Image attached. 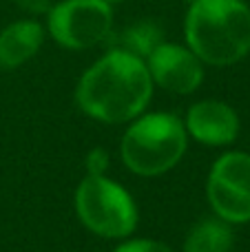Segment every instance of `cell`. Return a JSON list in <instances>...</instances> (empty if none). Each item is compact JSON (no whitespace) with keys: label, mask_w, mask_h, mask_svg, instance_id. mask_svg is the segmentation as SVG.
I'll list each match as a JSON object with an SVG mask.
<instances>
[{"label":"cell","mask_w":250,"mask_h":252,"mask_svg":"<svg viewBox=\"0 0 250 252\" xmlns=\"http://www.w3.org/2000/svg\"><path fill=\"white\" fill-rule=\"evenodd\" d=\"M115 252H175L168 246L159 244V241H151V239H135V241H126L124 246H120Z\"/></svg>","instance_id":"obj_12"},{"label":"cell","mask_w":250,"mask_h":252,"mask_svg":"<svg viewBox=\"0 0 250 252\" xmlns=\"http://www.w3.org/2000/svg\"><path fill=\"white\" fill-rule=\"evenodd\" d=\"M186 130L197 142L208 146H226L239 133V118L226 102L202 100L193 104L186 115Z\"/></svg>","instance_id":"obj_8"},{"label":"cell","mask_w":250,"mask_h":252,"mask_svg":"<svg viewBox=\"0 0 250 252\" xmlns=\"http://www.w3.org/2000/svg\"><path fill=\"white\" fill-rule=\"evenodd\" d=\"M44 42V27L35 18H22L0 31V73L29 62Z\"/></svg>","instance_id":"obj_9"},{"label":"cell","mask_w":250,"mask_h":252,"mask_svg":"<svg viewBox=\"0 0 250 252\" xmlns=\"http://www.w3.org/2000/svg\"><path fill=\"white\" fill-rule=\"evenodd\" d=\"M75 210L91 232L109 239L128 237L137 226L131 195L104 175H87L75 192Z\"/></svg>","instance_id":"obj_4"},{"label":"cell","mask_w":250,"mask_h":252,"mask_svg":"<svg viewBox=\"0 0 250 252\" xmlns=\"http://www.w3.org/2000/svg\"><path fill=\"white\" fill-rule=\"evenodd\" d=\"M104 2H109L111 7H113V4H118V2H122V0H104Z\"/></svg>","instance_id":"obj_15"},{"label":"cell","mask_w":250,"mask_h":252,"mask_svg":"<svg viewBox=\"0 0 250 252\" xmlns=\"http://www.w3.org/2000/svg\"><path fill=\"white\" fill-rule=\"evenodd\" d=\"M233 246V232L219 219H204L188 232L184 252H228Z\"/></svg>","instance_id":"obj_11"},{"label":"cell","mask_w":250,"mask_h":252,"mask_svg":"<svg viewBox=\"0 0 250 252\" xmlns=\"http://www.w3.org/2000/svg\"><path fill=\"white\" fill-rule=\"evenodd\" d=\"M186 151V128L173 113L140 118L122 137V159L135 175L155 177L171 170Z\"/></svg>","instance_id":"obj_3"},{"label":"cell","mask_w":250,"mask_h":252,"mask_svg":"<svg viewBox=\"0 0 250 252\" xmlns=\"http://www.w3.org/2000/svg\"><path fill=\"white\" fill-rule=\"evenodd\" d=\"M144 62L153 84L177 95L197 91L204 80V62L186 44L164 40Z\"/></svg>","instance_id":"obj_7"},{"label":"cell","mask_w":250,"mask_h":252,"mask_svg":"<svg viewBox=\"0 0 250 252\" xmlns=\"http://www.w3.org/2000/svg\"><path fill=\"white\" fill-rule=\"evenodd\" d=\"M153 95L146 62L137 56L109 49L82 73L75 89L78 106L93 120L122 124L140 118Z\"/></svg>","instance_id":"obj_1"},{"label":"cell","mask_w":250,"mask_h":252,"mask_svg":"<svg viewBox=\"0 0 250 252\" xmlns=\"http://www.w3.org/2000/svg\"><path fill=\"white\" fill-rule=\"evenodd\" d=\"M106 166H109V155L102 148H95V151L89 153V157H87L89 175H104Z\"/></svg>","instance_id":"obj_14"},{"label":"cell","mask_w":250,"mask_h":252,"mask_svg":"<svg viewBox=\"0 0 250 252\" xmlns=\"http://www.w3.org/2000/svg\"><path fill=\"white\" fill-rule=\"evenodd\" d=\"M47 33L71 51L93 49L113 33V7L104 0H60L47 13Z\"/></svg>","instance_id":"obj_5"},{"label":"cell","mask_w":250,"mask_h":252,"mask_svg":"<svg viewBox=\"0 0 250 252\" xmlns=\"http://www.w3.org/2000/svg\"><path fill=\"white\" fill-rule=\"evenodd\" d=\"M111 38L113 35H109V40ZM113 42H115L113 49H122V51L131 53V56L146 60L164 42V29L153 20H140L128 25L124 31H120L113 38Z\"/></svg>","instance_id":"obj_10"},{"label":"cell","mask_w":250,"mask_h":252,"mask_svg":"<svg viewBox=\"0 0 250 252\" xmlns=\"http://www.w3.org/2000/svg\"><path fill=\"white\" fill-rule=\"evenodd\" d=\"M184 38L204 64H235L250 53V7L244 0H193Z\"/></svg>","instance_id":"obj_2"},{"label":"cell","mask_w":250,"mask_h":252,"mask_svg":"<svg viewBox=\"0 0 250 252\" xmlns=\"http://www.w3.org/2000/svg\"><path fill=\"white\" fill-rule=\"evenodd\" d=\"M208 201L228 223L250 221V155L226 153L208 175Z\"/></svg>","instance_id":"obj_6"},{"label":"cell","mask_w":250,"mask_h":252,"mask_svg":"<svg viewBox=\"0 0 250 252\" xmlns=\"http://www.w3.org/2000/svg\"><path fill=\"white\" fill-rule=\"evenodd\" d=\"M182 2H186V4H190V2H193V0H182Z\"/></svg>","instance_id":"obj_16"},{"label":"cell","mask_w":250,"mask_h":252,"mask_svg":"<svg viewBox=\"0 0 250 252\" xmlns=\"http://www.w3.org/2000/svg\"><path fill=\"white\" fill-rule=\"evenodd\" d=\"M11 2L16 4L22 13L35 18V20H38V16H47L49 9L53 7L51 0H11Z\"/></svg>","instance_id":"obj_13"}]
</instances>
